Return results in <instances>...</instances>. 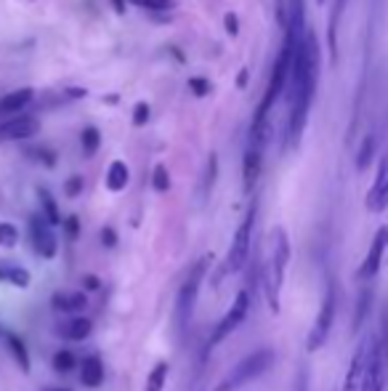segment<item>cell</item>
I'll use <instances>...</instances> for the list:
<instances>
[{
    "label": "cell",
    "mask_w": 388,
    "mask_h": 391,
    "mask_svg": "<svg viewBox=\"0 0 388 391\" xmlns=\"http://www.w3.org/2000/svg\"><path fill=\"white\" fill-rule=\"evenodd\" d=\"M320 78V48L311 33L295 35V51H293V67H290V120H287V144L298 147L304 136L306 120L311 112L314 91Z\"/></svg>",
    "instance_id": "1"
},
{
    "label": "cell",
    "mask_w": 388,
    "mask_h": 391,
    "mask_svg": "<svg viewBox=\"0 0 388 391\" xmlns=\"http://www.w3.org/2000/svg\"><path fill=\"white\" fill-rule=\"evenodd\" d=\"M290 266V237L282 226H274L269 235V253L264 261V295L274 314H279V298L285 288V274Z\"/></svg>",
    "instance_id": "2"
},
{
    "label": "cell",
    "mask_w": 388,
    "mask_h": 391,
    "mask_svg": "<svg viewBox=\"0 0 388 391\" xmlns=\"http://www.w3.org/2000/svg\"><path fill=\"white\" fill-rule=\"evenodd\" d=\"M274 362H277L274 349H269V346H261V349H255L253 354H248V357L239 359L234 367H232V370H229V373L223 375L219 383H216V389H213V391H237V389H242V386L253 383L255 378H261V375L266 373Z\"/></svg>",
    "instance_id": "3"
},
{
    "label": "cell",
    "mask_w": 388,
    "mask_h": 391,
    "mask_svg": "<svg viewBox=\"0 0 388 391\" xmlns=\"http://www.w3.org/2000/svg\"><path fill=\"white\" fill-rule=\"evenodd\" d=\"M388 375V320L378 327V333L370 336V354H367V367L362 378V389L359 391H383L386 389Z\"/></svg>",
    "instance_id": "4"
},
{
    "label": "cell",
    "mask_w": 388,
    "mask_h": 391,
    "mask_svg": "<svg viewBox=\"0 0 388 391\" xmlns=\"http://www.w3.org/2000/svg\"><path fill=\"white\" fill-rule=\"evenodd\" d=\"M213 255H203L192 269H189V277L184 280V285L176 295V322L178 327H186L192 314H194V304H197V293L203 288V280L207 274V266H210Z\"/></svg>",
    "instance_id": "5"
},
{
    "label": "cell",
    "mask_w": 388,
    "mask_h": 391,
    "mask_svg": "<svg viewBox=\"0 0 388 391\" xmlns=\"http://www.w3.org/2000/svg\"><path fill=\"white\" fill-rule=\"evenodd\" d=\"M335 309H338V295H335V285L327 282L324 288V298H322V307L314 317V325L306 336V352H320L322 346L327 343L330 333H333V325H335Z\"/></svg>",
    "instance_id": "6"
},
{
    "label": "cell",
    "mask_w": 388,
    "mask_h": 391,
    "mask_svg": "<svg viewBox=\"0 0 388 391\" xmlns=\"http://www.w3.org/2000/svg\"><path fill=\"white\" fill-rule=\"evenodd\" d=\"M253 229H255V205L248 210V216L242 219V224L237 226L234 239L229 245V253H226V264H223V274H237L250 258L253 251Z\"/></svg>",
    "instance_id": "7"
},
{
    "label": "cell",
    "mask_w": 388,
    "mask_h": 391,
    "mask_svg": "<svg viewBox=\"0 0 388 391\" xmlns=\"http://www.w3.org/2000/svg\"><path fill=\"white\" fill-rule=\"evenodd\" d=\"M248 311H250V293H248V290H239L234 298V304H232L229 311L221 317V322L213 327V336H210V340H207V349H216V346H221L223 340L229 338L237 327L248 320Z\"/></svg>",
    "instance_id": "8"
},
{
    "label": "cell",
    "mask_w": 388,
    "mask_h": 391,
    "mask_svg": "<svg viewBox=\"0 0 388 391\" xmlns=\"http://www.w3.org/2000/svg\"><path fill=\"white\" fill-rule=\"evenodd\" d=\"M386 251H388V226H380L375 232V237H372L370 248H367V253H364L362 264H359V269H356V280L370 282L372 277L380 272V264H383Z\"/></svg>",
    "instance_id": "9"
},
{
    "label": "cell",
    "mask_w": 388,
    "mask_h": 391,
    "mask_svg": "<svg viewBox=\"0 0 388 391\" xmlns=\"http://www.w3.org/2000/svg\"><path fill=\"white\" fill-rule=\"evenodd\" d=\"M30 237H33L35 253L40 258H46V261L56 258L59 242H56V235H53V226L43 216H33L30 219Z\"/></svg>",
    "instance_id": "10"
},
{
    "label": "cell",
    "mask_w": 388,
    "mask_h": 391,
    "mask_svg": "<svg viewBox=\"0 0 388 391\" xmlns=\"http://www.w3.org/2000/svg\"><path fill=\"white\" fill-rule=\"evenodd\" d=\"M364 205H367L370 213H383L388 208V154L380 157V165H378L375 181H372L370 192H367Z\"/></svg>",
    "instance_id": "11"
},
{
    "label": "cell",
    "mask_w": 388,
    "mask_h": 391,
    "mask_svg": "<svg viewBox=\"0 0 388 391\" xmlns=\"http://www.w3.org/2000/svg\"><path fill=\"white\" fill-rule=\"evenodd\" d=\"M37 131H40V122L30 115L0 120V141H24V138H33Z\"/></svg>",
    "instance_id": "12"
},
{
    "label": "cell",
    "mask_w": 388,
    "mask_h": 391,
    "mask_svg": "<svg viewBox=\"0 0 388 391\" xmlns=\"http://www.w3.org/2000/svg\"><path fill=\"white\" fill-rule=\"evenodd\" d=\"M367 354H370V336L356 346L354 357L349 362V370H346V378H343V391L362 389V378H364V367H367Z\"/></svg>",
    "instance_id": "13"
},
{
    "label": "cell",
    "mask_w": 388,
    "mask_h": 391,
    "mask_svg": "<svg viewBox=\"0 0 388 391\" xmlns=\"http://www.w3.org/2000/svg\"><path fill=\"white\" fill-rule=\"evenodd\" d=\"M51 307L62 314H80L88 307V295H85V290H56Z\"/></svg>",
    "instance_id": "14"
},
{
    "label": "cell",
    "mask_w": 388,
    "mask_h": 391,
    "mask_svg": "<svg viewBox=\"0 0 388 391\" xmlns=\"http://www.w3.org/2000/svg\"><path fill=\"white\" fill-rule=\"evenodd\" d=\"M261 163H264V149L248 144V152H245V165H242V181H245V192H250L261 176Z\"/></svg>",
    "instance_id": "15"
},
{
    "label": "cell",
    "mask_w": 388,
    "mask_h": 391,
    "mask_svg": "<svg viewBox=\"0 0 388 391\" xmlns=\"http://www.w3.org/2000/svg\"><path fill=\"white\" fill-rule=\"evenodd\" d=\"M33 88H19L14 93H8V96H3L0 99V118H17L19 112L27 107V104L33 102Z\"/></svg>",
    "instance_id": "16"
},
{
    "label": "cell",
    "mask_w": 388,
    "mask_h": 391,
    "mask_svg": "<svg viewBox=\"0 0 388 391\" xmlns=\"http://www.w3.org/2000/svg\"><path fill=\"white\" fill-rule=\"evenodd\" d=\"M80 381H83V386H88V389H99L104 383V362L96 354L83 359V365H80Z\"/></svg>",
    "instance_id": "17"
},
{
    "label": "cell",
    "mask_w": 388,
    "mask_h": 391,
    "mask_svg": "<svg viewBox=\"0 0 388 391\" xmlns=\"http://www.w3.org/2000/svg\"><path fill=\"white\" fill-rule=\"evenodd\" d=\"M93 330V322L88 317H72L67 322H62V327H56V333L67 340H85Z\"/></svg>",
    "instance_id": "18"
},
{
    "label": "cell",
    "mask_w": 388,
    "mask_h": 391,
    "mask_svg": "<svg viewBox=\"0 0 388 391\" xmlns=\"http://www.w3.org/2000/svg\"><path fill=\"white\" fill-rule=\"evenodd\" d=\"M0 282H8V285H14V288L27 290L30 288V282H33V277H30V272H27L24 266L0 264Z\"/></svg>",
    "instance_id": "19"
},
{
    "label": "cell",
    "mask_w": 388,
    "mask_h": 391,
    "mask_svg": "<svg viewBox=\"0 0 388 391\" xmlns=\"http://www.w3.org/2000/svg\"><path fill=\"white\" fill-rule=\"evenodd\" d=\"M128 181H131V170L128 165L122 163V160H115L109 170H107V189L109 192H122V189L128 187Z\"/></svg>",
    "instance_id": "20"
},
{
    "label": "cell",
    "mask_w": 388,
    "mask_h": 391,
    "mask_svg": "<svg viewBox=\"0 0 388 391\" xmlns=\"http://www.w3.org/2000/svg\"><path fill=\"white\" fill-rule=\"evenodd\" d=\"M6 343H8L14 359L19 362V370H21V373H30V354H27L24 340L19 338V336H14V333H6Z\"/></svg>",
    "instance_id": "21"
},
{
    "label": "cell",
    "mask_w": 388,
    "mask_h": 391,
    "mask_svg": "<svg viewBox=\"0 0 388 391\" xmlns=\"http://www.w3.org/2000/svg\"><path fill=\"white\" fill-rule=\"evenodd\" d=\"M168 375H170V365L168 362H157L152 367V373L147 375V386L144 391H163L165 383H168Z\"/></svg>",
    "instance_id": "22"
},
{
    "label": "cell",
    "mask_w": 388,
    "mask_h": 391,
    "mask_svg": "<svg viewBox=\"0 0 388 391\" xmlns=\"http://www.w3.org/2000/svg\"><path fill=\"white\" fill-rule=\"evenodd\" d=\"M40 203H43V219L51 224V226H59V224H64V219H62V213H59V208H56V203H53V197L46 192V189H40Z\"/></svg>",
    "instance_id": "23"
},
{
    "label": "cell",
    "mask_w": 388,
    "mask_h": 391,
    "mask_svg": "<svg viewBox=\"0 0 388 391\" xmlns=\"http://www.w3.org/2000/svg\"><path fill=\"white\" fill-rule=\"evenodd\" d=\"M75 367H77V357H75L72 352L64 349V352H56V354H53V370H56V373H72Z\"/></svg>",
    "instance_id": "24"
},
{
    "label": "cell",
    "mask_w": 388,
    "mask_h": 391,
    "mask_svg": "<svg viewBox=\"0 0 388 391\" xmlns=\"http://www.w3.org/2000/svg\"><path fill=\"white\" fill-rule=\"evenodd\" d=\"M19 245V229L14 224L0 221V248H17Z\"/></svg>",
    "instance_id": "25"
},
{
    "label": "cell",
    "mask_w": 388,
    "mask_h": 391,
    "mask_svg": "<svg viewBox=\"0 0 388 391\" xmlns=\"http://www.w3.org/2000/svg\"><path fill=\"white\" fill-rule=\"evenodd\" d=\"M372 154H375V138H364V144H362V152L356 154V168L364 170L367 165H370Z\"/></svg>",
    "instance_id": "26"
},
{
    "label": "cell",
    "mask_w": 388,
    "mask_h": 391,
    "mask_svg": "<svg viewBox=\"0 0 388 391\" xmlns=\"http://www.w3.org/2000/svg\"><path fill=\"white\" fill-rule=\"evenodd\" d=\"M99 144H102L99 131H96V128H85V131H83V152L91 157V154L99 149Z\"/></svg>",
    "instance_id": "27"
},
{
    "label": "cell",
    "mask_w": 388,
    "mask_h": 391,
    "mask_svg": "<svg viewBox=\"0 0 388 391\" xmlns=\"http://www.w3.org/2000/svg\"><path fill=\"white\" fill-rule=\"evenodd\" d=\"M152 187L157 189V192H168L170 189V176H168V168H165V165H154Z\"/></svg>",
    "instance_id": "28"
},
{
    "label": "cell",
    "mask_w": 388,
    "mask_h": 391,
    "mask_svg": "<svg viewBox=\"0 0 388 391\" xmlns=\"http://www.w3.org/2000/svg\"><path fill=\"white\" fill-rule=\"evenodd\" d=\"M138 8H149V11H170L173 0H131Z\"/></svg>",
    "instance_id": "29"
},
{
    "label": "cell",
    "mask_w": 388,
    "mask_h": 391,
    "mask_svg": "<svg viewBox=\"0 0 388 391\" xmlns=\"http://www.w3.org/2000/svg\"><path fill=\"white\" fill-rule=\"evenodd\" d=\"M147 120H149V104L138 102L133 109V125H147Z\"/></svg>",
    "instance_id": "30"
},
{
    "label": "cell",
    "mask_w": 388,
    "mask_h": 391,
    "mask_svg": "<svg viewBox=\"0 0 388 391\" xmlns=\"http://www.w3.org/2000/svg\"><path fill=\"white\" fill-rule=\"evenodd\" d=\"M370 301H372V293H362V298H359V311H356V320H354L356 327H362V322H364V311L370 307Z\"/></svg>",
    "instance_id": "31"
},
{
    "label": "cell",
    "mask_w": 388,
    "mask_h": 391,
    "mask_svg": "<svg viewBox=\"0 0 388 391\" xmlns=\"http://www.w3.org/2000/svg\"><path fill=\"white\" fill-rule=\"evenodd\" d=\"M64 192H67V197H77L83 192V176H72L67 181V187H64Z\"/></svg>",
    "instance_id": "32"
},
{
    "label": "cell",
    "mask_w": 388,
    "mask_h": 391,
    "mask_svg": "<svg viewBox=\"0 0 388 391\" xmlns=\"http://www.w3.org/2000/svg\"><path fill=\"white\" fill-rule=\"evenodd\" d=\"M189 88H192L197 96H205V93L210 91V83H207L205 78H192V80H189Z\"/></svg>",
    "instance_id": "33"
},
{
    "label": "cell",
    "mask_w": 388,
    "mask_h": 391,
    "mask_svg": "<svg viewBox=\"0 0 388 391\" xmlns=\"http://www.w3.org/2000/svg\"><path fill=\"white\" fill-rule=\"evenodd\" d=\"M213 181H216V154H210V163H207V179H205V192L213 189Z\"/></svg>",
    "instance_id": "34"
},
{
    "label": "cell",
    "mask_w": 388,
    "mask_h": 391,
    "mask_svg": "<svg viewBox=\"0 0 388 391\" xmlns=\"http://www.w3.org/2000/svg\"><path fill=\"white\" fill-rule=\"evenodd\" d=\"M102 242L107 245V248H115V245H118V235H115L112 226H104L102 229Z\"/></svg>",
    "instance_id": "35"
},
{
    "label": "cell",
    "mask_w": 388,
    "mask_h": 391,
    "mask_svg": "<svg viewBox=\"0 0 388 391\" xmlns=\"http://www.w3.org/2000/svg\"><path fill=\"white\" fill-rule=\"evenodd\" d=\"M83 288L85 290H99V288H102V280H99L96 274H85V277H83Z\"/></svg>",
    "instance_id": "36"
},
{
    "label": "cell",
    "mask_w": 388,
    "mask_h": 391,
    "mask_svg": "<svg viewBox=\"0 0 388 391\" xmlns=\"http://www.w3.org/2000/svg\"><path fill=\"white\" fill-rule=\"evenodd\" d=\"M64 226H67V235L72 239L77 237V219L75 216H69V219H64Z\"/></svg>",
    "instance_id": "37"
},
{
    "label": "cell",
    "mask_w": 388,
    "mask_h": 391,
    "mask_svg": "<svg viewBox=\"0 0 388 391\" xmlns=\"http://www.w3.org/2000/svg\"><path fill=\"white\" fill-rule=\"evenodd\" d=\"M226 30H229L232 35H237V17L234 14H229V17H226Z\"/></svg>",
    "instance_id": "38"
},
{
    "label": "cell",
    "mask_w": 388,
    "mask_h": 391,
    "mask_svg": "<svg viewBox=\"0 0 388 391\" xmlns=\"http://www.w3.org/2000/svg\"><path fill=\"white\" fill-rule=\"evenodd\" d=\"M237 83H239V88H242V85L248 83V72H245V69H242V72H239V80H237Z\"/></svg>",
    "instance_id": "39"
},
{
    "label": "cell",
    "mask_w": 388,
    "mask_h": 391,
    "mask_svg": "<svg viewBox=\"0 0 388 391\" xmlns=\"http://www.w3.org/2000/svg\"><path fill=\"white\" fill-rule=\"evenodd\" d=\"M48 391H67V389H48Z\"/></svg>",
    "instance_id": "40"
},
{
    "label": "cell",
    "mask_w": 388,
    "mask_h": 391,
    "mask_svg": "<svg viewBox=\"0 0 388 391\" xmlns=\"http://www.w3.org/2000/svg\"><path fill=\"white\" fill-rule=\"evenodd\" d=\"M0 333H3V330H0Z\"/></svg>",
    "instance_id": "41"
}]
</instances>
